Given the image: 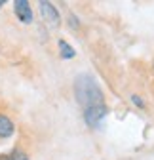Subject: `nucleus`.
I'll use <instances>...</instances> for the list:
<instances>
[{"mask_svg":"<svg viewBox=\"0 0 154 160\" xmlns=\"http://www.w3.org/2000/svg\"><path fill=\"white\" fill-rule=\"evenodd\" d=\"M131 101H133V103H135L137 107H141V109L145 107V103H143V99H141L139 95H131Z\"/></svg>","mask_w":154,"mask_h":160,"instance_id":"nucleus-8","label":"nucleus"},{"mask_svg":"<svg viewBox=\"0 0 154 160\" xmlns=\"http://www.w3.org/2000/svg\"><path fill=\"white\" fill-rule=\"evenodd\" d=\"M13 133V122L4 116V114H0V137H10Z\"/></svg>","mask_w":154,"mask_h":160,"instance_id":"nucleus-5","label":"nucleus"},{"mask_svg":"<svg viewBox=\"0 0 154 160\" xmlns=\"http://www.w3.org/2000/svg\"><path fill=\"white\" fill-rule=\"evenodd\" d=\"M105 114H107V107L105 105H95V107L84 109V120H86V124L91 126V128H97L101 124V120L105 118Z\"/></svg>","mask_w":154,"mask_h":160,"instance_id":"nucleus-2","label":"nucleus"},{"mask_svg":"<svg viewBox=\"0 0 154 160\" xmlns=\"http://www.w3.org/2000/svg\"><path fill=\"white\" fill-rule=\"evenodd\" d=\"M40 12L44 15V19L51 25V27H59V21H61V17H59V12H57V8L50 2H40Z\"/></svg>","mask_w":154,"mask_h":160,"instance_id":"nucleus-4","label":"nucleus"},{"mask_svg":"<svg viewBox=\"0 0 154 160\" xmlns=\"http://www.w3.org/2000/svg\"><path fill=\"white\" fill-rule=\"evenodd\" d=\"M70 27H78V23H76V17L70 15Z\"/></svg>","mask_w":154,"mask_h":160,"instance_id":"nucleus-9","label":"nucleus"},{"mask_svg":"<svg viewBox=\"0 0 154 160\" xmlns=\"http://www.w3.org/2000/svg\"><path fill=\"white\" fill-rule=\"evenodd\" d=\"M13 10H15V15L21 23H32V10H31V4L27 0H15L13 2Z\"/></svg>","mask_w":154,"mask_h":160,"instance_id":"nucleus-3","label":"nucleus"},{"mask_svg":"<svg viewBox=\"0 0 154 160\" xmlns=\"http://www.w3.org/2000/svg\"><path fill=\"white\" fill-rule=\"evenodd\" d=\"M4 160H29V156H27L25 152H21V151H13V152L8 154Z\"/></svg>","mask_w":154,"mask_h":160,"instance_id":"nucleus-7","label":"nucleus"},{"mask_svg":"<svg viewBox=\"0 0 154 160\" xmlns=\"http://www.w3.org/2000/svg\"><path fill=\"white\" fill-rule=\"evenodd\" d=\"M74 93L78 103L88 109V107H95V105H105L103 103V92L97 86L95 78L89 74H80L74 80Z\"/></svg>","mask_w":154,"mask_h":160,"instance_id":"nucleus-1","label":"nucleus"},{"mask_svg":"<svg viewBox=\"0 0 154 160\" xmlns=\"http://www.w3.org/2000/svg\"><path fill=\"white\" fill-rule=\"evenodd\" d=\"M2 6H4V2H2V0H0V8H2Z\"/></svg>","mask_w":154,"mask_h":160,"instance_id":"nucleus-10","label":"nucleus"},{"mask_svg":"<svg viewBox=\"0 0 154 160\" xmlns=\"http://www.w3.org/2000/svg\"><path fill=\"white\" fill-rule=\"evenodd\" d=\"M59 50H61V57H65V59H72L74 57V50L65 42V40L59 42Z\"/></svg>","mask_w":154,"mask_h":160,"instance_id":"nucleus-6","label":"nucleus"}]
</instances>
